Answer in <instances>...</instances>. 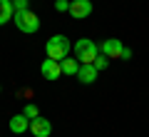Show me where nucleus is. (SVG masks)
Masks as SVG:
<instances>
[{"label": "nucleus", "instance_id": "f257e3e1", "mask_svg": "<svg viewBox=\"0 0 149 137\" xmlns=\"http://www.w3.org/2000/svg\"><path fill=\"white\" fill-rule=\"evenodd\" d=\"M45 53H47L50 60H57V63H62L65 58H67L70 53V40L65 35H52L47 40V45H45Z\"/></svg>", "mask_w": 149, "mask_h": 137}, {"label": "nucleus", "instance_id": "f03ea898", "mask_svg": "<svg viewBox=\"0 0 149 137\" xmlns=\"http://www.w3.org/2000/svg\"><path fill=\"white\" fill-rule=\"evenodd\" d=\"M74 55H77V60H80L82 65H92L95 58L100 55V45L92 42L90 37H82V40L74 42Z\"/></svg>", "mask_w": 149, "mask_h": 137}, {"label": "nucleus", "instance_id": "7ed1b4c3", "mask_svg": "<svg viewBox=\"0 0 149 137\" xmlns=\"http://www.w3.org/2000/svg\"><path fill=\"white\" fill-rule=\"evenodd\" d=\"M15 25L20 32H25V35H32V32L40 30V18L35 15L32 10H25V13H15Z\"/></svg>", "mask_w": 149, "mask_h": 137}, {"label": "nucleus", "instance_id": "20e7f679", "mask_svg": "<svg viewBox=\"0 0 149 137\" xmlns=\"http://www.w3.org/2000/svg\"><path fill=\"white\" fill-rule=\"evenodd\" d=\"M100 53L107 55L109 60H122V53H124V45L117 40V37H109V40H104L100 45Z\"/></svg>", "mask_w": 149, "mask_h": 137}, {"label": "nucleus", "instance_id": "39448f33", "mask_svg": "<svg viewBox=\"0 0 149 137\" xmlns=\"http://www.w3.org/2000/svg\"><path fill=\"white\" fill-rule=\"evenodd\" d=\"M90 13H92V3L90 0H72V3H70V15L77 18V20L87 18Z\"/></svg>", "mask_w": 149, "mask_h": 137}, {"label": "nucleus", "instance_id": "423d86ee", "mask_svg": "<svg viewBox=\"0 0 149 137\" xmlns=\"http://www.w3.org/2000/svg\"><path fill=\"white\" fill-rule=\"evenodd\" d=\"M40 72L45 75V80H60V75H62V65L57 63V60H45L42 65H40Z\"/></svg>", "mask_w": 149, "mask_h": 137}, {"label": "nucleus", "instance_id": "0eeeda50", "mask_svg": "<svg viewBox=\"0 0 149 137\" xmlns=\"http://www.w3.org/2000/svg\"><path fill=\"white\" fill-rule=\"evenodd\" d=\"M30 130L35 137H50V132H52V125H50L45 117H35V120H30Z\"/></svg>", "mask_w": 149, "mask_h": 137}, {"label": "nucleus", "instance_id": "6e6552de", "mask_svg": "<svg viewBox=\"0 0 149 137\" xmlns=\"http://www.w3.org/2000/svg\"><path fill=\"white\" fill-rule=\"evenodd\" d=\"M77 80H80L82 85H92L97 80V67L95 65H82L80 72H77Z\"/></svg>", "mask_w": 149, "mask_h": 137}, {"label": "nucleus", "instance_id": "1a4fd4ad", "mask_svg": "<svg viewBox=\"0 0 149 137\" xmlns=\"http://www.w3.org/2000/svg\"><path fill=\"white\" fill-rule=\"evenodd\" d=\"M10 130L15 132V135H22L25 130H30V120H27L25 115H15V117H10Z\"/></svg>", "mask_w": 149, "mask_h": 137}, {"label": "nucleus", "instance_id": "9d476101", "mask_svg": "<svg viewBox=\"0 0 149 137\" xmlns=\"http://www.w3.org/2000/svg\"><path fill=\"white\" fill-rule=\"evenodd\" d=\"M15 18V8H13V0H0V25H5L8 20Z\"/></svg>", "mask_w": 149, "mask_h": 137}, {"label": "nucleus", "instance_id": "9b49d317", "mask_svg": "<svg viewBox=\"0 0 149 137\" xmlns=\"http://www.w3.org/2000/svg\"><path fill=\"white\" fill-rule=\"evenodd\" d=\"M60 65H62V72L65 75H77V72H80V67H82L77 58H65Z\"/></svg>", "mask_w": 149, "mask_h": 137}, {"label": "nucleus", "instance_id": "f8f14e48", "mask_svg": "<svg viewBox=\"0 0 149 137\" xmlns=\"http://www.w3.org/2000/svg\"><path fill=\"white\" fill-rule=\"evenodd\" d=\"M92 65H95V67H97V72H100V70H107V65H109V58H107V55H97V58H95V63H92Z\"/></svg>", "mask_w": 149, "mask_h": 137}, {"label": "nucleus", "instance_id": "ddd939ff", "mask_svg": "<svg viewBox=\"0 0 149 137\" xmlns=\"http://www.w3.org/2000/svg\"><path fill=\"white\" fill-rule=\"evenodd\" d=\"M22 115H25L27 120H35V117H40V112H37V107L32 105V102H27V105H25V112H22Z\"/></svg>", "mask_w": 149, "mask_h": 137}, {"label": "nucleus", "instance_id": "4468645a", "mask_svg": "<svg viewBox=\"0 0 149 137\" xmlns=\"http://www.w3.org/2000/svg\"><path fill=\"white\" fill-rule=\"evenodd\" d=\"M13 8H15V13H25L30 10V0H13Z\"/></svg>", "mask_w": 149, "mask_h": 137}, {"label": "nucleus", "instance_id": "2eb2a0df", "mask_svg": "<svg viewBox=\"0 0 149 137\" xmlns=\"http://www.w3.org/2000/svg\"><path fill=\"white\" fill-rule=\"evenodd\" d=\"M55 10H57V13L70 10V3H67V0H57V3H55Z\"/></svg>", "mask_w": 149, "mask_h": 137}, {"label": "nucleus", "instance_id": "dca6fc26", "mask_svg": "<svg viewBox=\"0 0 149 137\" xmlns=\"http://www.w3.org/2000/svg\"><path fill=\"white\" fill-rule=\"evenodd\" d=\"M129 58H132V50H129V48H124V53H122V60H129Z\"/></svg>", "mask_w": 149, "mask_h": 137}]
</instances>
